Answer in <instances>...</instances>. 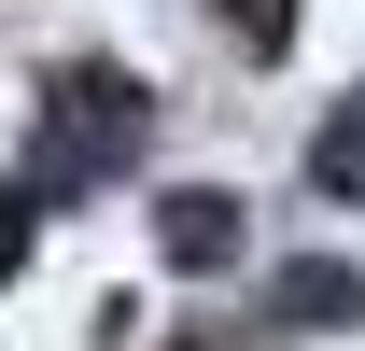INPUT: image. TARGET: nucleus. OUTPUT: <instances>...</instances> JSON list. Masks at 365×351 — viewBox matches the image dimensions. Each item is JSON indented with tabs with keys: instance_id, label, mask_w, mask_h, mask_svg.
<instances>
[{
	"instance_id": "obj_1",
	"label": "nucleus",
	"mask_w": 365,
	"mask_h": 351,
	"mask_svg": "<svg viewBox=\"0 0 365 351\" xmlns=\"http://www.w3.org/2000/svg\"><path fill=\"white\" fill-rule=\"evenodd\" d=\"M113 155H140V85H113V71H71L56 85V113H43V197H71V183H98Z\"/></svg>"
},
{
	"instance_id": "obj_2",
	"label": "nucleus",
	"mask_w": 365,
	"mask_h": 351,
	"mask_svg": "<svg viewBox=\"0 0 365 351\" xmlns=\"http://www.w3.org/2000/svg\"><path fill=\"white\" fill-rule=\"evenodd\" d=\"M155 253L169 267H239V197H211V183H182V197H155Z\"/></svg>"
},
{
	"instance_id": "obj_3",
	"label": "nucleus",
	"mask_w": 365,
	"mask_h": 351,
	"mask_svg": "<svg viewBox=\"0 0 365 351\" xmlns=\"http://www.w3.org/2000/svg\"><path fill=\"white\" fill-rule=\"evenodd\" d=\"M267 309L281 323H365V267H337V253H295L267 281Z\"/></svg>"
},
{
	"instance_id": "obj_4",
	"label": "nucleus",
	"mask_w": 365,
	"mask_h": 351,
	"mask_svg": "<svg viewBox=\"0 0 365 351\" xmlns=\"http://www.w3.org/2000/svg\"><path fill=\"white\" fill-rule=\"evenodd\" d=\"M309 183H323V197H365V98H351V113L309 141Z\"/></svg>"
},
{
	"instance_id": "obj_5",
	"label": "nucleus",
	"mask_w": 365,
	"mask_h": 351,
	"mask_svg": "<svg viewBox=\"0 0 365 351\" xmlns=\"http://www.w3.org/2000/svg\"><path fill=\"white\" fill-rule=\"evenodd\" d=\"M225 14H239V43H253V56H281V43H295V0H225Z\"/></svg>"
}]
</instances>
